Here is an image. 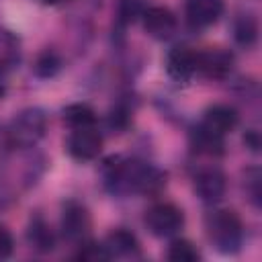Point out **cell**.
<instances>
[{
  "label": "cell",
  "mask_w": 262,
  "mask_h": 262,
  "mask_svg": "<svg viewBox=\"0 0 262 262\" xmlns=\"http://www.w3.org/2000/svg\"><path fill=\"white\" fill-rule=\"evenodd\" d=\"M205 227H207V235H209L211 244L219 252L233 254L239 250L242 239H244V225L235 211L221 209V211L209 213Z\"/></svg>",
  "instance_id": "cell-1"
},
{
  "label": "cell",
  "mask_w": 262,
  "mask_h": 262,
  "mask_svg": "<svg viewBox=\"0 0 262 262\" xmlns=\"http://www.w3.org/2000/svg\"><path fill=\"white\" fill-rule=\"evenodd\" d=\"M45 129H47V115L41 108L37 106L23 108L10 121L6 129V141L10 147H20V149L33 147L43 139Z\"/></svg>",
  "instance_id": "cell-2"
},
{
  "label": "cell",
  "mask_w": 262,
  "mask_h": 262,
  "mask_svg": "<svg viewBox=\"0 0 262 262\" xmlns=\"http://www.w3.org/2000/svg\"><path fill=\"white\" fill-rule=\"evenodd\" d=\"M182 223H184V215L172 203H158L145 213V225L158 237L174 235L176 231H180Z\"/></svg>",
  "instance_id": "cell-3"
},
{
  "label": "cell",
  "mask_w": 262,
  "mask_h": 262,
  "mask_svg": "<svg viewBox=\"0 0 262 262\" xmlns=\"http://www.w3.org/2000/svg\"><path fill=\"white\" fill-rule=\"evenodd\" d=\"M68 151L74 160L90 162L100 156L102 151V137L92 127L74 129V133L68 137Z\"/></svg>",
  "instance_id": "cell-4"
},
{
  "label": "cell",
  "mask_w": 262,
  "mask_h": 262,
  "mask_svg": "<svg viewBox=\"0 0 262 262\" xmlns=\"http://www.w3.org/2000/svg\"><path fill=\"white\" fill-rule=\"evenodd\" d=\"M141 16L145 33L158 41H166L176 33V16L166 6H149L141 12Z\"/></svg>",
  "instance_id": "cell-5"
},
{
  "label": "cell",
  "mask_w": 262,
  "mask_h": 262,
  "mask_svg": "<svg viewBox=\"0 0 262 262\" xmlns=\"http://www.w3.org/2000/svg\"><path fill=\"white\" fill-rule=\"evenodd\" d=\"M233 68V55L227 49L215 47L196 53V72L203 74L205 78L221 80L225 78Z\"/></svg>",
  "instance_id": "cell-6"
},
{
  "label": "cell",
  "mask_w": 262,
  "mask_h": 262,
  "mask_svg": "<svg viewBox=\"0 0 262 262\" xmlns=\"http://www.w3.org/2000/svg\"><path fill=\"white\" fill-rule=\"evenodd\" d=\"M61 229L63 235L72 242H84L88 231H90V213L84 205L70 201L63 207V215H61Z\"/></svg>",
  "instance_id": "cell-7"
},
{
  "label": "cell",
  "mask_w": 262,
  "mask_h": 262,
  "mask_svg": "<svg viewBox=\"0 0 262 262\" xmlns=\"http://www.w3.org/2000/svg\"><path fill=\"white\" fill-rule=\"evenodd\" d=\"M225 188H227L225 176L217 168H205L194 178V190H196V194L203 203L213 205V203L221 201L223 194H225Z\"/></svg>",
  "instance_id": "cell-8"
},
{
  "label": "cell",
  "mask_w": 262,
  "mask_h": 262,
  "mask_svg": "<svg viewBox=\"0 0 262 262\" xmlns=\"http://www.w3.org/2000/svg\"><path fill=\"white\" fill-rule=\"evenodd\" d=\"M223 14V0H186V18L192 27L205 29Z\"/></svg>",
  "instance_id": "cell-9"
},
{
  "label": "cell",
  "mask_w": 262,
  "mask_h": 262,
  "mask_svg": "<svg viewBox=\"0 0 262 262\" xmlns=\"http://www.w3.org/2000/svg\"><path fill=\"white\" fill-rule=\"evenodd\" d=\"M201 125L217 135H227L237 127V113L227 104H213L205 111Z\"/></svg>",
  "instance_id": "cell-10"
},
{
  "label": "cell",
  "mask_w": 262,
  "mask_h": 262,
  "mask_svg": "<svg viewBox=\"0 0 262 262\" xmlns=\"http://www.w3.org/2000/svg\"><path fill=\"white\" fill-rule=\"evenodd\" d=\"M166 68L174 80L186 82L192 74H196V53L190 51L188 47H174L168 53Z\"/></svg>",
  "instance_id": "cell-11"
},
{
  "label": "cell",
  "mask_w": 262,
  "mask_h": 262,
  "mask_svg": "<svg viewBox=\"0 0 262 262\" xmlns=\"http://www.w3.org/2000/svg\"><path fill=\"white\" fill-rule=\"evenodd\" d=\"M104 248L111 258H129L139 256V242L137 237L127 229H115L106 235Z\"/></svg>",
  "instance_id": "cell-12"
},
{
  "label": "cell",
  "mask_w": 262,
  "mask_h": 262,
  "mask_svg": "<svg viewBox=\"0 0 262 262\" xmlns=\"http://www.w3.org/2000/svg\"><path fill=\"white\" fill-rule=\"evenodd\" d=\"M190 143H192L194 151L205 154V156H221L223 154V135H217L203 125L192 129Z\"/></svg>",
  "instance_id": "cell-13"
},
{
  "label": "cell",
  "mask_w": 262,
  "mask_h": 262,
  "mask_svg": "<svg viewBox=\"0 0 262 262\" xmlns=\"http://www.w3.org/2000/svg\"><path fill=\"white\" fill-rule=\"evenodd\" d=\"M20 61V43L16 35L0 29V72L6 74Z\"/></svg>",
  "instance_id": "cell-14"
},
{
  "label": "cell",
  "mask_w": 262,
  "mask_h": 262,
  "mask_svg": "<svg viewBox=\"0 0 262 262\" xmlns=\"http://www.w3.org/2000/svg\"><path fill=\"white\" fill-rule=\"evenodd\" d=\"M63 119L68 121L70 127L74 129H84V127H92L96 121V113L84 104V102H76V104H68L63 108Z\"/></svg>",
  "instance_id": "cell-15"
},
{
  "label": "cell",
  "mask_w": 262,
  "mask_h": 262,
  "mask_svg": "<svg viewBox=\"0 0 262 262\" xmlns=\"http://www.w3.org/2000/svg\"><path fill=\"white\" fill-rule=\"evenodd\" d=\"M233 37L239 45L244 47H250L256 43V37H258V23L254 16L250 14H244L235 20V27H233Z\"/></svg>",
  "instance_id": "cell-16"
},
{
  "label": "cell",
  "mask_w": 262,
  "mask_h": 262,
  "mask_svg": "<svg viewBox=\"0 0 262 262\" xmlns=\"http://www.w3.org/2000/svg\"><path fill=\"white\" fill-rule=\"evenodd\" d=\"M29 242L39 250V252H49L53 250V233L49 231V227L41 221L35 219L29 227Z\"/></svg>",
  "instance_id": "cell-17"
},
{
  "label": "cell",
  "mask_w": 262,
  "mask_h": 262,
  "mask_svg": "<svg viewBox=\"0 0 262 262\" xmlns=\"http://www.w3.org/2000/svg\"><path fill=\"white\" fill-rule=\"evenodd\" d=\"M168 260L172 262H196L201 258L199 250L188 239H174L168 248Z\"/></svg>",
  "instance_id": "cell-18"
},
{
  "label": "cell",
  "mask_w": 262,
  "mask_h": 262,
  "mask_svg": "<svg viewBox=\"0 0 262 262\" xmlns=\"http://www.w3.org/2000/svg\"><path fill=\"white\" fill-rule=\"evenodd\" d=\"M80 260H88V262H98V260H111L104 244H94V242H88L82 246L80 254H78Z\"/></svg>",
  "instance_id": "cell-19"
},
{
  "label": "cell",
  "mask_w": 262,
  "mask_h": 262,
  "mask_svg": "<svg viewBox=\"0 0 262 262\" xmlns=\"http://www.w3.org/2000/svg\"><path fill=\"white\" fill-rule=\"evenodd\" d=\"M59 59H57V55L55 53H43L41 57H39V61H37V66H35V72L39 74V76H43V78H49V76H53L57 70H59Z\"/></svg>",
  "instance_id": "cell-20"
},
{
  "label": "cell",
  "mask_w": 262,
  "mask_h": 262,
  "mask_svg": "<svg viewBox=\"0 0 262 262\" xmlns=\"http://www.w3.org/2000/svg\"><path fill=\"white\" fill-rule=\"evenodd\" d=\"M12 250H14V239H12L10 231L4 225H0V260L8 258L12 254Z\"/></svg>",
  "instance_id": "cell-21"
},
{
  "label": "cell",
  "mask_w": 262,
  "mask_h": 262,
  "mask_svg": "<svg viewBox=\"0 0 262 262\" xmlns=\"http://www.w3.org/2000/svg\"><path fill=\"white\" fill-rule=\"evenodd\" d=\"M244 141L250 145V149H252V151H258L260 141H258V133H256V131H248V133H246V137H244Z\"/></svg>",
  "instance_id": "cell-22"
},
{
  "label": "cell",
  "mask_w": 262,
  "mask_h": 262,
  "mask_svg": "<svg viewBox=\"0 0 262 262\" xmlns=\"http://www.w3.org/2000/svg\"><path fill=\"white\" fill-rule=\"evenodd\" d=\"M2 76H4V74L0 72V98H2V96H4V92H6V86H4V80H2Z\"/></svg>",
  "instance_id": "cell-23"
},
{
  "label": "cell",
  "mask_w": 262,
  "mask_h": 262,
  "mask_svg": "<svg viewBox=\"0 0 262 262\" xmlns=\"http://www.w3.org/2000/svg\"><path fill=\"white\" fill-rule=\"evenodd\" d=\"M39 2H43V4H51V6H53V4H61L63 0H39Z\"/></svg>",
  "instance_id": "cell-24"
}]
</instances>
